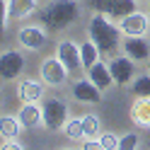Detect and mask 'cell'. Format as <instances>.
Masks as SVG:
<instances>
[{"label":"cell","instance_id":"obj_12","mask_svg":"<svg viewBox=\"0 0 150 150\" xmlns=\"http://www.w3.org/2000/svg\"><path fill=\"white\" fill-rule=\"evenodd\" d=\"M121 49H124V53L133 63H140V61L150 58V44L145 41V36H126L124 44H121Z\"/></svg>","mask_w":150,"mask_h":150},{"label":"cell","instance_id":"obj_7","mask_svg":"<svg viewBox=\"0 0 150 150\" xmlns=\"http://www.w3.org/2000/svg\"><path fill=\"white\" fill-rule=\"evenodd\" d=\"M56 58H58V61H61V63H63L70 73L82 70V61H80V44H75V41H70V39L58 41V46H56Z\"/></svg>","mask_w":150,"mask_h":150},{"label":"cell","instance_id":"obj_15","mask_svg":"<svg viewBox=\"0 0 150 150\" xmlns=\"http://www.w3.org/2000/svg\"><path fill=\"white\" fill-rule=\"evenodd\" d=\"M36 7H39V0H7V15H10V20H15V22L34 15Z\"/></svg>","mask_w":150,"mask_h":150},{"label":"cell","instance_id":"obj_8","mask_svg":"<svg viewBox=\"0 0 150 150\" xmlns=\"http://www.w3.org/2000/svg\"><path fill=\"white\" fill-rule=\"evenodd\" d=\"M119 29L124 36H145L150 32V17L143 12H131L124 20H119Z\"/></svg>","mask_w":150,"mask_h":150},{"label":"cell","instance_id":"obj_19","mask_svg":"<svg viewBox=\"0 0 150 150\" xmlns=\"http://www.w3.org/2000/svg\"><path fill=\"white\" fill-rule=\"evenodd\" d=\"M63 133H65V138H70V140H80V138H85V128H82V116L68 119V124L63 126Z\"/></svg>","mask_w":150,"mask_h":150},{"label":"cell","instance_id":"obj_32","mask_svg":"<svg viewBox=\"0 0 150 150\" xmlns=\"http://www.w3.org/2000/svg\"><path fill=\"white\" fill-rule=\"evenodd\" d=\"M148 70H150V58H148Z\"/></svg>","mask_w":150,"mask_h":150},{"label":"cell","instance_id":"obj_14","mask_svg":"<svg viewBox=\"0 0 150 150\" xmlns=\"http://www.w3.org/2000/svg\"><path fill=\"white\" fill-rule=\"evenodd\" d=\"M87 78L95 82V85L104 92V90H109L111 85H114V78H111V70H109V63H104V61H97L92 68L87 70Z\"/></svg>","mask_w":150,"mask_h":150},{"label":"cell","instance_id":"obj_3","mask_svg":"<svg viewBox=\"0 0 150 150\" xmlns=\"http://www.w3.org/2000/svg\"><path fill=\"white\" fill-rule=\"evenodd\" d=\"M41 111H44V126L49 131H63L68 124V104L61 97H46L41 99Z\"/></svg>","mask_w":150,"mask_h":150},{"label":"cell","instance_id":"obj_17","mask_svg":"<svg viewBox=\"0 0 150 150\" xmlns=\"http://www.w3.org/2000/svg\"><path fill=\"white\" fill-rule=\"evenodd\" d=\"M22 128L24 126L20 124V119H17V116L0 114V138H3V140H17Z\"/></svg>","mask_w":150,"mask_h":150},{"label":"cell","instance_id":"obj_27","mask_svg":"<svg viewBox=\"0 0 150 150\" xmlns=\"http://www.w3.org/2000/svg\"><path fill=\"white\" fill-rule=\"evenodd\" d=\"M82 150H104L102 143L97 138H85V143H82Z\"/></svg>","mask_w":150,"mask_h":150},{"label":"cell","instance_id":"obj_1","mask_svg":"<svg viewBox=\"0 0 150 150\" xmlns=\"http://www.w3.org/2000/svg\"><path fill=\"white\" fill-rule=\"evenodd\" d=\"M90 39L95 41V46L99 49V53H104V56H111V53H116L121 49V29H119V24L111 22V17L107 15H92V20H90Z\"/></svg>","mask_w":150,"mask_h":150},{"label":"cell","instance_id":"obj_2","mask_svg":"<svg viewBox=\"0 0 150 150\" xmlns=\"http://www.w3.org/2000/svg\"><path fill=\"white\" fill-rule=\"evenodd\" d=\"M78 17H80V7L75 0H51L41 10V22L51 29H65L78 22Z\"/></svg>","mask_w":150,"mask_h":150},{"label":"cell","instance_id":"obj_6","mask_svg":"<svg viewBox=\"0 0 150 150\" xmlns=\"http://www.w3.org/2000/svg\"><path fill=\"white\" fill-rule=\"evenodd\" d=\"M24 70V56L17 49H7L0 53V80H15Z\"/></svg>","mask_w":150,"mask_h":150},{"label":"cell","instance_id":"obj_33","mask_svg":"<svg viewBox=\"0 0 150 150\" xmlns=\"http://www.w3.org/2000/svg\"><path fill=\"white\" fill-rule=\"evenodd\" d=\"M68 150H73V148H68Z\"/></svg>","mask_w":150,"mask_h":150},{"label":"cell","instance_id":"obj_16","mask_svg":"<svg viewBox=\"0 0 150 150\" xmlns=\"http://www.w3.org/2000/svg\"><path fill=\"white\" fill-rule=\"evenodd\" d=\"M17 119H20V124L24 128H34V126L44 124V111L39 104H22L20 111H17Z\"/></svg>","mask_w":150,"mask_h":150},{"label":"cell","instance_id":"obj_13","mask_svg":"<svg viewBox=\"0 0 150 150\" xmlns=\"http://www.w3.org/2000/svg\"><path fill=\"white\" fill-rule=\"evenodd\" d=\"M131 124L138 128H150V97H136L128 109Z\"/></svg>","mask_w":150,"mask_h":150},{"label":"cell","instance_id":"obj_18","mask_svg":"<svg viewBox=\"0 0 150 150\" xmlns=\"http://www.w3.org/2000/svg\"><path fill=\"white\" fill-rule=\"evenodd\" d=\"M80 61H82V68L90 70L92 65H95L99 61V49L95 46V41H85V44H80Z\"/></svg>","mask_w":150,"mask_h":150},{"label":"cell","instance_id":"obj_29","mask_svg":"<svg viewBox=\"0 0 150 150\" xmlns=\"http://www.w3.org/2000/svg\"><path fill=\"white\" fill-rule=\"evenodd\" d=\"M136 3H150V0H136Z\"/></svg>","mask_w":150,"mask_h":150},{"label":"cell","instance_id":"obj_5","mask_svg":"<svg viewBox=\"0 0 150 150\" xmlns=\"http://www.w3.org/2000/svg\"><path fill=\"white\" fill-rule=\"evenodd\" d=\"M46 41H49V34L41 24H27L17 32V44L27 51H41Z\"/></svg>","mask_w":150,"mask_h":150},{"label":"cell","instance_id":"obj_26","mask_svg":"<svg viewBox=\"0 0 150 150\" xmlns=\"http://www.w3.org/2000/svg\"><path fill=\"white\" fill-rule=\"evenodd\" d=\"M7 20H10V15H7V0H0V36L5 34Z\"/></svg>","mask_w":150,"mask_h":150},{"label":"cell","instance_id":"obj_24","mask_svg":"<svg viewBox=\"0 0 150 150\" xmlns=\"http://www.w3.org/2000/svg\"><path fill=\"white\" fill-rule=\"evenodd\" d=\"M99 143L104 150H119V136L116 133H111V131H104V133H99Z\"/></svg>","mask_w":150,"mask_h":150},{"label":"cell","instance_id":"obj_10","mask_svg":"<svg viewBox=\"0 0 150 150\" xmlns=\"http://www.w3.org/2000/svg\"><path fill=\"white\" fill-rule=\"evenodd\" d=\"M109 70H111V78H114V85H128V82L133 80L136 65L124 53V56H114V58L109 61Z\"/></svg>","mask_w":150,"mask_h":150},{"label":"cell","instance_id":"obj_11","mask_svg":"<svg viewBox=\"0 0 150 150\" xmlns=\"http://www.w3.org/2000/svg\"><path fill=\"white\" fill-rule=\"evenodd\" d=\"M17 99L22 104H36V102L44 99V82L34 80V78H24L17 85Z\"/></svg>","mask_w":150,"mask_h":150},{"label":"cell","instance_id":"obj_4","mask_svg":"<svg viewBox=\"0 0 150 150\" xmlns=\"http://www.w3.org/2000/svg\"><path fill=\"white\" fill-rule=\"evenodd\" d=\"M39 78H41V82L46 87H63L65 80L70 78V70L65 68L56 56H49V58H44L41 65H39Z\"/></svg>","mask_w":150,"mask_h":150},{"label":"cell","instance_id":"obj_23","mask_svg":"<svg viewBox=\"0 0 150 150\" xmlns=\"http://www.w3.org/2000/svg\"><path fill=\"white\" fill-rule=\"evenodd\" d=\"M131 12H136V0H119L111 17H114V20H124V17L131 15Z\"/></svg>","mask_w":150,"mask_h":150},{"label":"cell","instance_id":"obj_22","mask_svg":"<svg viewBox=\"0 0 150 150\" xmlns=\"http://www.w3.org/2000/svg\"><path fill=\"white\" fill-rule=\"evenodd\" d=\"M116 3H119V0H92L90 7H92L97 15H107V17H111V15H114V10H116Z\"/></svg>","mask_w":150,"mask_h":150},{"label":"cell","instance_id":"obj_28","mask_svg":"<svg viewBox=\"0 0 150 150\" xmlns=\"http://www.w3.org/2000/svg\"><path fill=\"white\" fill-rule=\"evenodd\" d=\"M0 150H24V145L20 143V140H3Z\"/></svg>","mask_w":150,"mask_h":150},{"label":"cell","instance_id":"obj_21","mask_svg":"<svg viewBox=\"0 0 150 150\" xmlns=\"http://www.w3.org/2000/svg\"><path fill=\"white\" fill-rule=\"evenodd\" d=\"M131 92L136 97H150V75H140V78L133 80L131 85Z\"/></svg>","mask_w":150,"mask_h":150},{"label":"cell","instance_id":"obj_30","mask_svg":"<svg viewBox=\"0 0 150 150\" xmlns=\"http://www.w3.org/2000/svg\"><path fill=\"white\" fill-rule=\"evenodd\" d=\"M148 17H150V3H148Z\"/></svg>","mask_w":150,"mask_h":150},{"label":"cell","instance_id":"obj_31","mask_svg":"<svg viewBox=\"0 0 150 150\" xmlns=\"http://www.w3.org/2000/svg\"><path fill=\"white\" fill-rule=\"evenodd\" d=\"M0 104H3V92H0Z\"/></svg>","mask_w":150,"mask_h":150},{"label":"cell","instance_id":"obj_25","mask_svg":"<svg viewBox=\"0 0 150 150\" xmlns=\"http://www.w3.org/2000/svg\"><path fill=\"white\" fill-rule=\"evenodd\" d=\"M138 143H140V138L136 133H124L119 138V150H138Z\"/></svg>","mask_w":150,"mask_h":150},{"label":"cell","instance_id":"obj_20","mask_svg":"<svg viewBox=\"0 0 150 150\" xmlns=\"http://www.w3.org/2000/svg\"><path fill=\"white\" fill-rule=\"evenodd\" d=\"M82 128H85V138H99L102 133V124L97 114H85L82 116Z\"/></svg>","mask_w":150,"mask_h":150},{"label":"cell","instance_id":"obj_9","mask_svg":"<svg viewBox=\"0 0 150 150\" xmlns=\"http://www.w3.org/2000/svg\"><path fill=\"white\" fill-rule=\"evenodd\" d=\"M73 97L80 102V104H99L102 102V90L92 82L90 78H80V80H75L73 82Z\"/></svg>","mask_w":150,"mask_h":150}]
</instances>
